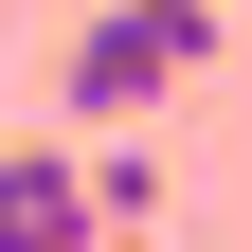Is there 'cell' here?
I'll return each mask as SVG.
<instances>
[{
  "instance_id": "obj_2",
  "label": "cell",
  "mask_w": 252,
  "mask_h": 252,
  "mask_svg": "<svg viewBox=\"0 0 252 252\" xmlns=\"http://www.w3.org/2000/svg\"><path fill=\"white\" fill-rule=\"evenodd\" d=\"M72 234H90V162L54 144V126L0 144V252H72Z\"/></svg>"
},
{
  "instance_id": "obj_1",
  "label": "cell",
  "mask_w": 252,
  "mask_h": 252,
  "mask_svg": "<svg viewBox=\"0 0 252 252\" xmlns=\"http://www.w3.org/2000/svg\"><path fill=\"white\" fill-rule=\"evenodd\" d=\"M198 54H216V0H90L72 54H54V108H72V126H144Z\"/></svg>"
}]
</instances>
